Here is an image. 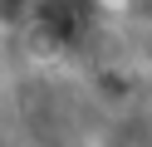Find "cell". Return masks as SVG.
<instances>
[{"label": "cell", "mask_w": 152, "mask_h": 147, "mask_svg": "<svg viewBox=\"0 0 152 147\" xmlns=\"http://www.w3.org/2000/svg\"><path fill=\"white\" fill-rule=\"evenodd\" d=\"M30 5H34V0H0V20H10V25H15V20L30 15Z\"/></svg>", "instance_id": "cell-1"}]
</instances>
